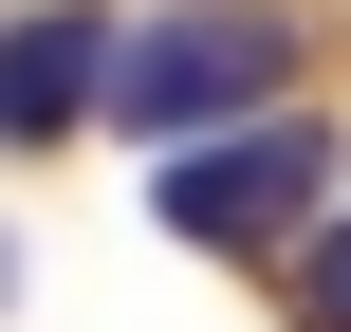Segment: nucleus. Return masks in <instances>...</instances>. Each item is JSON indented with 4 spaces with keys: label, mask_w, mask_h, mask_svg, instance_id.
Here are the masks:
<instances>
[{
    "label": "nucleus",
    "mask_w": 351,
    "mask_h": 332,
    "mask_svg": "<svg viewBox=\"0 0 351 332\" xmlns=\"http://www.w3.org/2000/svg\"><path fill=\"white\" fill-rule=\"evenodd\" d=\"M278 74H296V37H278L259 0H185L167 37L111 55V111L167 129V148H222V129H278Z\"/></svg>",
    "instance_id": "f257e3e1"
},
{
    "label": "nucleus",
    "mask_w": 351,
    "mask_h": 332,
    "mask_svg": "<svg viewBox=\"0 0 351 332\" xmlns=\"http://www.w3.org/2000/svg\"><path fill=\"white\" fill-rule=\"evenodd\" d=\"M333 185V148L278 111V129H222V148H167V240H204V259H259L296 203Z\"/></svg>",
    "instance_id": "f03ea898"
},
{
    "label": "nucleus",
    "mask_w": 351,
    "mask_h": 332,
    "mask_svg": "<svg viewBox=\"0 0 351 332\" xmlns=\"http://www.w3.org/2000/svg\"><path fill=\"white\" fill-rule=\"evenodd\" d=\"M111 55H130V37H111L93 0H37V18L0 37V148H56V129L111 92Z\"/></svg>",
    "instance_id": "7ed1b4c3"
},
{
    "label": "nucleus",
    "mask_w": 351,
    "mask_h": 332,
    "mask_svg": "<svg viewBox=\"0 0 351 332\" xmlns=\"http://www.w3.org/2000/svg\"><path fill=\"white\" fill-rule=\"evenodd\" d=\"M315 314L351 332V222H333V240H315Z\"/></svg>",
    "instance_id": "20e7f679"
}]
</instances>
